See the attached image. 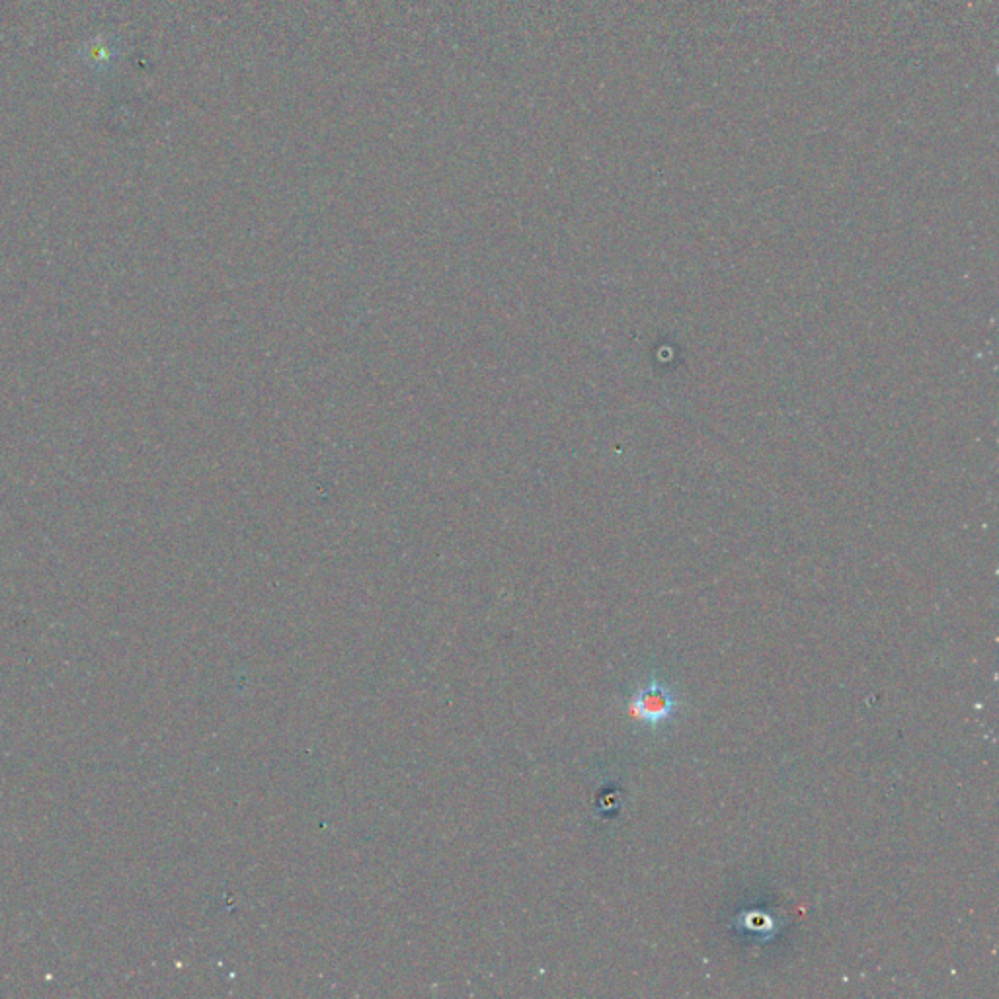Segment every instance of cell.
<instances>
[{
	"label": "cell",
	"instance_id": "obj_1",
	"mask_svg": "<svg viewBox=\"0 0 999 999\" xmlns=\"http://www.w3.org/2000/svg\"><path fill=\"white\" fill-rule=\"evenodd\" d=\"M678 703L680 701L676 697V691L668 683L650 678L633 695L631 709L635 719H639L642 724L658 728L672 720L678 711Z\"/></svg>",
	"mask_w": 999,
	"mask_h": 999
},
{
	"label": "cell",
	"instance_id": "obj_2",
	"mask_svg": "<svg viewBox=\"0 0 999 999\" xmlns=\"http://www.w3.org/2000/svg\"><path fill=\"white\" fill-rule=\"evenodd\" d=\"M744 918L748 920L746 921L748 929H752V931H758V929H760V931H763L765 935H767V933H769V929H773V925H775L773 920H771L767 914H758V912H754V914H744Z\"/></svg>",
	"mask_w": 999,
	"mask_h": 999
}]
</instances>
